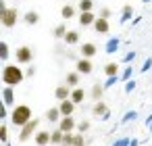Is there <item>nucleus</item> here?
Segmentation results:
<instances>
[{
	"instance_id": "1",
	"label": "nucleus",
	"mask_w": 152,
	"mask_h": 146,
	"mask_svg": "<svg viewBox=\"0 0 152 146\" xmlns=\"http://www.w3.org/2000/svg\"><path fill=\"white\" fill-rule=\"evenodd\" d=\"M23 79H25V73L21 71L19 65H7L2 69V81H4V86H17Z\"/></svg>"
},
{
	"instance_id": "2",
	"label": "nucleus",
	"mask_w": 152,
	"mask_h": 146,
	"mask_svg": "<svg viewBox=\"0 0 152 146\" xmlns=\"http://www.w3.org/2000/svg\"><path fill=\"white\" fill-rule=\"evenodd\" d=\"M11 121L17 125V127H23L25 123L31 121V109L27 104H17L11 113Z\"/></svg>"
},
{
	"instance_id": "3",
	"label": "nucleus",
	"mask_w": 152,
	"mask_h": 146,
	"mask_svg": "<svg viewBox=\"0 0 152 146\" xmlns=\"http://www.w3.org/2000/svg\"><path fill=\"white\" fill-rule=\"evenodd\" d=\"M17 19H19V11H17V9L4 7L2 13H0V23H2L4 27H15V25H17Z\"/></svg>"
},
{
	"instance_id": "4",
	"label": "nucleus",
	"mask_w": 152,
	"mask_h": 146,
	"mask_svg": "<svg viewBox=\"0 0 152 146\" xmlns=\"http://www.w3.org/2000/svg\"><path fill=\"white\" fill-rule=\"evenodd\" d=\"M38 125H40V121H38V119H31L29 123H25V125H23V129L19 131V142H27V140L34 136V129H36Z\"/></svg>"
},
{
	"instance_id": "5",
	"label": "nucleus",
	"mask_w": 152,
	"mask_h": 146,
	"mask_svg": "<svg viewBox=\"0 0 152 146\" xmlns=\"http://www.w3.org/2000/svg\"><path fill=\"white\" fill-rule=\"evenodd\" d=\"M15 56H17V63H23V65H27V63L34 61V52H31L29 46H19L17 52H15Z\"/></svg>"
},
{
	"instance_id": "6",
	"label": "nucleus",
	"mask_w": 152,
	"mask_h": 146,
	"mask_svg": "<svg viewBox=\"0 0 152 146\" xmlns=\"http://www.w3.org/2000/svg\"><path fill=\"white\" fill-rule=\"evenodd\" d=\"M75 71H79L81 75H88V73H92V69H94V65H92V61L90 59H86V56H81L77 63H75Z\"/></svg>"
},
{
	"instance_id": "7",
	"label": "nucleus",
	"mask_w": 152,
	"mask_h": 146,
	"mask_svg": "<svg viewBox=\"0 0 152 146\" xmlns=\"http://www.w3.org/2000/svg\"><path fill=\"white\" fill-rule=\"evenodd\" d=\"M36 144L38 146H48V144H52V134L50 131H46V129H40V131H36Z\"/></svg>"
},
{
	"instance_id": "8",
	"label": "nucleus",
	"mask_w": 152,
	"mask_h": 146,
	"mask_svg": "<svg viewBox=\"0 0 152 146\" xmlns=\"http://www.w3.org/2000/svg\"><path fill=\"white\" fill-rule=\"evenodd\" d=\"M58 129H63L65 134H67V131H73V129H75V119H73V115L63 117V119L58 121Z\"/></svg>"
},
{
	"instance_id": "9",
	"label": "nucleus",
	"mask_w": 152,
	"mask_h": 146,
	"mask_svg": "<svg viewBox=\"0 0 152 146\" xmlns=\"http://www.w3.org/2000/svg\"><path fill=\"white\" fill-rule=\"evenodd\" d=\"M71 86H67V84H63V86H58L56 90H54V98H58V100H67V98H71Z\"/></svg>"
},
{
	"instance_id": "10",
	"label": "nucleus",
	"mask_w": 152,
	"mask_h": 146,
	"mask_svg": "<svg viewBox=\"0 0 152 146\" xmlns=\"http://www.w3.org/2000/svg\"><path fill=\"white\" fill-rule=\"evenodd\" d=\"M75 102L71 100V98H67V100H61V104H58V109H61V113H63V117H67V115H73V111H75Z\"/></svg>"
},
{
	"instance_id": "11",
	"label": "nucleus",
	"mask_w": 152,
	"mask_h": 146,
	"mask_svg": "<svg viewBox=\"0 0 152 146\" xmlns=\"http://www.w3.org/2000/svg\"><path fill=\"white\" fill-rule=\"evenodd\" d=\"M98 34H106L108 29H110V25H108V19H104V17H98L96 21H94V25H92Z\"/></svg>"
},
{
	"instance_id": "12",
	"label": "nucleus",
	"mask_w": 152,
	"mask_h": 146,
	"mask_svg": "<svg viewBox=\"0 0 152 146\" xmlns=\"http://www.w3.org/2000/svg\"><path fill=\"white\" fill-rule=\"evenodd\" d=\"M46 119H48L50 123H58V121L63 119V113H61V109H58V106H52V109H48V111H46Z\"/></svg>"
},
{
	"instance_id": "13",
	"label": "nucleus",
	"mask_w": 152,
	"mask_h": 146,
	"mask_svg": "<svg viewBox=\"0 0 152 146\" xmlns=\"http://www.w3.org/2000/svg\"><path fill=\"white\" fill-rule=\"evenodd\" d=\"M96 19H98V17H96L92 11H90V13H79V23H81L83 27H86V25H94Z\"/></svg>"
},
{
	"instance_id": "14",
	"label": "nucleus",
	"mask_w": 152,
	"mask_h": 146,
	"mask_svg": "<svg viewBox=\"0 0 152 146\" xmlns=\"http://www.w3.org/2000/svg\"><path fill=\"white\" fill-rule=\"evenodd\" d=\"M94 54H96V44L88 42V44H83V46H81V56H86V59H92Z\"/></svg>"
},
{
	"instance_id": "15",
	"label": "nucleus",
	"mask_w": 152,
	"mask_h": 146,
	"mask_svg": "<svg viewBox=\"0 0 152 146\" xmlns=\"http://www.w3.org/2000/svg\"><path fill=\"white\" fill-rule=\"evenodd\" d=\"M79 75H81L79 71H71V73H67V77H65L67 81H65V84L71 86V88H77V84H79Z\"/></svg>"
},
{
	"instance_id": "16",
	"label": "nucleus",
	"mask_w": 152,
	"mask_h": 146,
	"mask_svg": "<svg viewBox=\"0 0 152 146\" xmlns=\"http://www.w3.org/2000/svg\"><path fill=\"white\" fill-rule=\"evenodd\" d=\"M102 94H104V88H102V84H94V86H92V92H90V98L98 102V100L102 98Z\"/></svg>"
},
{
	"instance_id": "17",
	"label": "nucleus",
	"mask_w": 152,
	"mask_h": 146,
	"mask_svg": "<svg viewBox=\"0 0 152 146\" xmlns=\"http://www.w3.org/2000/svg\"><path fill=\"white\" fill-rule=\"evenodd\" d=\"M83 98H86V92H83L81 88H73V92H71V100H73L75 104H81Z\"/></svg>"
},
{
	"instance_id": "18",
	"label": "nucleus",
	"mask_w": 152,
	"mask_h": 146,
	"mask_svg": "<svg viewBox=\"0 0 152 146\" xmlns=\"http://www.w3.org/2000/svg\"><path fill=\"white\" fill-rule=\"evenodd\" d=\"M92 113H94L96 117H100V115H106V113H108V106H106V104H104L102 100H98V102L94 104V109H92Z\"/></svg>"
},
{
	"instance_id": "19",
	"label": "nucleus",
	"mask_w": 152,
	"mask_h": 146,
	"mask_svg": "<svg viewBox=\"0 0 152 146\" xmlns=\"http://www.w3.org/2000/svg\"><path fill=\"white\" fill-rule=\"evenodd\" d=\"M65 42H67V46H75V44H79V34H77V32H67Z\"/></svg>"
},
{
	"instance_id": "20",
	"label": "nucleus",
	"mask_w": 152,
	"mask_h": 146,
	"mask_svg": "<svg viewBox=\"0 0 152 146\" xmlns=\"http://www.w3.org/2000/svg\"><path fill=\"white\" fill-rule=\"evenodd\" d=\"M40 21V15L36 13V11H29V13H25V23L27 25H36Z\"/></svg>"
},
{
	"instance_id": "21",
	"label": "nucleus",
	"mask_w": 152,
	"mask_h": 146,
	"mask_svg": "<svg viewBox=\"0 0 152 146\" xmlns=\"http://www.w3.org/2000/svg\"><path fill=\"white\" fill-rule=\"evenodd\" d=\"M13 96H15V94H13V86H7L4 92H2V98H4V104H7V106L13 104Z\"/></svg>"
},
{
	"instance_id": "22",
	"label": "nucleus",
	"mask_w": 152,
	"mask_h": 146,
	"mask_svg": "<svg viewBox=\"0 0 152 146\" xmlns=\"http://www.w3.org/2000/svg\"><path fill=\"white\" fill-rule=\"evenodd\" d=\"M79 11H81V13L94 11V0H79Z\"/></svg>"
},
{
	"instance_id": "23",
	"label": "nucleus",
	"mask_w": 152,
	"mask_h": 146,
	"mask_svg": "<svg viewBox=\"0 0 152 146\" xmlns=\"http://www.w3.org/2000/svg\"><path fill=\"white\" fill-rule=\"evenodd\" d=\"M104 73H106L108 77H115V75L119 73V65H117V63H108V65L104 67Z\"/></svg>"
},
{
	"instance_id": "24",
	"label": "nucleus",
	"mask_w": 152,
	"mask_h": 146,
	"mask_svg": "<svg viewBox=\"0 0 152 146\" xmlns=\"http://www.w3.org/2000/svg\"><path fill=\"white\" fill-rule=\"evenodd\" d=\"M61 15H63V19H71V17L75 15V9H73L71 4H65V7L61 9Z\"/></svg>"
},
{
	"instance_id": "25",
	"label": "nucleus",
	"mask_w": 152,
	"mask_h": 146,
	"mask_svg": "<svg viewBox=\"0 0 152 146\" xmlns=\"http://www.w3.org/2000/svg\"><path fill=\"white\" fill-rule=\"evenodd\" d=\"M63 136H65L63 129H54V131H52V144H58V146H61V144H63Z\"/></svg>"
},
{
	"instance_id": "26",
	"label": "nucleus",
	"mask_w": 152,
	"mask_h": 146,
	"mask_svg": "<svg viewBox=\"0 0 152 146\" xmlns=\"http://www.w3.org/2000/svg\"><path fill=\"white\" fill-rule=\"evenodd\" d=\"M65 36H67V27H65V25H56V27H54V38L65 40Z\"/></svg>"
},
{
	"instance_id": "27",
	"label": "nucleus",
	"mask_w": 152,
	"mask_h": 146,
	"mask_svg": "<svg viewBox=\"0 0 152 146\" xmlns=\"http://www.w3.org/2000/svg\"><path fill=\"white\" fill-rule=\"evenodd\" d=\"M73 136H75L73 131H67V134L63 136V144H61V146H73Z\"/></svg>"
},
{
	"instance_id": "28",
	"label": "nucleus",
	"mask_w": 152,
	"mask_h": 146,
	"mask_svg": "<svg viewBox=\"0 0 152 146\" xmlns=\"http://www.w3.org/2000/svg\"><path fill=\"white\" fill-rule=\"evenodd\" d=\"M0 56H2V61H7V59H9V44H7V42L0 44Z\"/></svg>"
},
{
	"instance_id": "29",
	"label": "nucleus",
	"mask_w": 152,
	"mask_h": 146,
	"mask_svg": "<svg viewBox=\"0 0 152 146\" xmlns=\"http://www.w3.org/2000/svg\"><path fill=\"white\" fill-rule=\"evenodd\" d=\"M73 146H83V134L81 131L73 136Z\"/></svg>"
},
{
	"instance_id": "30",
	"label": "nucleus",
	"mask_w": 152,
	"mask_h": 146,
	"mask_svg": "<svg viewBox=\"0 0 152 146\" xmlns=\"http://www.w3.org/2000/svg\"><path fill=\"white\" fill-rule=\"evenodd\" d=\"M77 127H79V131H81V134H83V131H86V129H88V127H90V121H81V123H79V125H77Z\"/></svg>"
},
{
	"instance_id": "31",
	"label": "nucleus",
	"mask_w": 152,
	"mask_h": 146,
	"mask_svg": "<svg viewBox=\"0 0 152 146\" xmlns=\"http://www.w3.org/2000/svg\"><path fill=\"white\" fill-rule=\"evenodd\" d=\"M0 138H2V142H7V125L0 127Z\"/></svg>"
},
{
	"instance_id": "32",
	"label": "nucleus",
	"mask_w": 152,
	"mask_h": 146,
	"mask_svg": "<svg viewBox=\"0 0 152 146\" xmlns=\"http://www.w3.org/2000/svg\"><path fill=\"white\" fill-rule=\"evenodd\" d=\"M129 15H131V7L125 4V7H123V17H129Z\"/></svg>"
},
{
	"instance_id": "33",
	"label": "nucleus",
	"mask_w": 152,
	"mask_h": 146,
	"mask_svg": "<svg viewBox=\"0 0 152 146\" xmlns=\"http://www.w3.org/2000/svg\"><path fill=\"white\" fill-rule=\"evenodd\" d=\"M100 17L108 19V17H110V11H108V9H102V11H100Z\"/></svg>"
}]
</instances>
